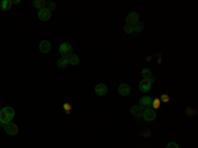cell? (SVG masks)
Returning a JSON list of instances; mask_svg holds the SVG:
<instances>
[{
	"mask_svg": "<svg viewBox=\"0 0 198 148\" xmlns=\"http://www.w3.org/2000/svg\"><path fill=\"white\" fill-rule=\"evenodd\" d=\"M15 116V110L12 109V107H3L1 110H0V124L4 126L7 124V123L12 122V119H13Z\"/></svg>",
	"mask_w": 198,
	"mask_h": 148,
	"instance_id": "6da1fadb",
	"label": "cell"
},
{
	"mask_svg": "<svg viewBox=\"0 0 198 148\" xmlns=\"http://www.w3.org/2000/svg\"><path fill=\"white\" fill-rule=\"evenodd\" d=\"M60 53L62 57L65 58H69L70 56L73 54V46L69 44V42H62L60 45Z\"/></svg>",
	"mask_w": 198,
	"mask_h": 148,
	"instance_id": "7a4b0ae2",
	"label": "cell"
},
{
	"mask_svg": "<svg viewBox=\"0 0 198 148\" xmlns=\"http://www.w3.org/2000/svg\"><path fill=\"white\" fill-rule=\"evenodd\" d=\"M3 127H4L5 132H7L8 135H11V136H15V135L19 134V127H17V124H15V123H12V122L4 124Z\"/></svg>",
	"mask_w": 198,
	"mask_h": 148,
	"instance_id": "3957f363",
	"label": "cell"
},
{
	"mask_svg": "<svg viewBox=\"0 0 198 148\" xmlns=\"http://www.w3.org/2000/svg\"><path fill=\"white\" fill-rule=\"evenodd\" d=\"M143 119L145 122H153L156 119V111H153L152 109H145L143 112Z\"/></svg>",
	"mask_w": 198,
	"mask_h": 148,
	"instance_id": "277c9868",
	"label": "cell"
},
{
	"mask_svg": "<svg viewBox=\"0 0 198 148\" xmlns=\"http://www.w3.org/2000/svg\"><path fill=\"white\" fill-rule=\"evenodd\" d=\"M37 16H38V18H40L41 21H48V20H50V17H52V12H50L46 7H45V8L40 9Z\"/></svg>",
	"mask_w": 198,
	"mask_h": 148,
	"instance_id": "5b68a950",
	"label": "cell"
},
{
	"mask_svg": "<svg viewBox=\"0 0 198 148\" xmlns=\"http://www.w3.org/2000/svg\"><path fill=\"white\" fill-rule=\"evenodd\" d=\"M139 89H140V91H143V92L151 91V89H152V82L149 81V79H141V81L139 82Z\"/></svg>",
	"mask_w": 198,
	"mask_h": 148,
	"instance_id": "8992f818",
	"label": "cell"
},
{
	"mask_svg": "<svg viewBox=\"0 0 198 148\" xmlns=\"http://www.w3.org/2000/svg\"><path fill=\"white\" fill-rule=\"evenodd\" d=\"M118 92L121 95V97H127V95H130L131 92V86L128 83H120L118 87Z\"/></svg>",
	"mask_w": 198,
	"mask_h": 148,
	"instance_id": "52a82bcc",
	"label": "cell"
},
{
	"mask_svg": "<svg viewBox=\"0 0 198 148\" xmlns=\"http://www.w3.org/2000/svg\"><path fill=\"white\" fill-rule=\"evenodd\" d=\"M144 110L145 109H143L140 104H135V106L131 107V114H132V116H135V118H140V116H143Z\"/></svg>",
	"mask_w": 198,
	"mask_h": 148,
	"instance_id": "ba28073f",
	"label": "cell"
},
{
	"mask_svg": "<svg viewBox=\"0 0 198 148\" xmlns=\"http://www.w3.org/2000/svg\"><path fill=\"white\" fill-rule=\"evenodd\" d=\"M108 91V87L105 85V83H98V85L95 86V94L99 95V97H103V95H106Z\"/></svg>",
	"mask_w": 198,
	"mask_h": 148,
	"instance_id": "9c48e42d",
	"label": "cell"
},
{
	"mask_svg": "<svg viewBox=\"0 0 198 148\" xmlns=\"http://www.w3.org/2000/svg\"><path fill=\"white\" fill-rule=\"evenodd\" d=\"M126 21H127V24H130V25H133L135 23L139 21V13H136V12H130L126 17Z\"/></svg>",
	"mask_w": 198,
	"mask_h": 148,
	"instance_id": "30bf717a",
	"label": "cell"
},
{
	"mask_svg": "<svg viewBox=\"0 0 198 148\" xmlns=\"http://www.w3.org/2000/svg\"><path fill=\"white\" fill-rule=\"evenodd\" d=\"M38 48H40V50H41L42 53H49L50 49H52V45H50V42L48 41V40H42V41L40 42Z\"/></svg>",
	"mask_w": 198,
	"mask_h": 148,
	"instance_id": "8fae6325",
	"label": "cell"
},
{
	"mask_svg": "<svg viewBox=\"0 0 198 148\" xmlns=\"http://www.w3.org/2000/svg\"><path fill=\"white\" fill-rule=\"evenodd\" d=\"M140 106H141L143 109H151V106H152V98H149L148 95L141 97V99H140Z\"/></svg>",
	"mask_w": 198,
	"mask_h": 148,
	"instance_id": "7c38bea8",
	"label": "cell"
},
{
	"mask_svg": "<svg viewBox=\"0 0 198 148\" xmlns=\"http://www.w3.org/2000/svg\"><path fill=\"white\" fill-rule=\"evenodd\" d=\"M33 7L40 11V9L46 7V1H45V0H35V1H33Z\"/></svg>",
	"mask_w": 198,
	"mask_h": 148,
	"instance_id": "4fadbf2b",
	"label": "cell"
},
{
	"mask_svg": "<svg viewBox=\"0 0 198 148\" xmlns=\"http://www.w3.org/2000/svg\"><path fill=\"white\" fill-rule=\"evenodd\" d=\"M57 66H58V67H68L69 66L68 58H65V57L58 58V60H57Z\"/></svg>",
	"mask_w": 198,
	"mask_h": 148,
	"instance_id": "5bb4252c",
	"label": "cell"
},
{
	"mask_svg": "<svg viewBox=\"0 0 198 148\" xmlns=\"http://www.w3.org/2000/svg\"><path fill=\"white\" fill-rule=\"evenodd\" d=\"M68 61H69V65H74V66H75V65L79 64V57H78L77 54L73 53V54L68 58Z\"/></svg>",
	"mask_w": 198,
	"mask_h": 148,
	"instance_id": "9a60e30c",
	"label": "cell"
},
{
	"mask_svg": "<svg viewBox=\"0 0 198 148\" xmlns=\"http://www.w3.org/2000/svg\"><path fill=\"white\" fill-rule=\"evenodd\" d=\"M0 7H1L3 11H10V9L12 8V3H11V0H3L1 4H0Z\"/></svg>",
	"mask_w": 198,
	"mask_h": 148,
	"instance_id": "2e32d148",
	"label": "cell"
},
{
	"mask_svg": "<svg viewBox=\"0 0 198 148\" xmlns=\"http://www.w3.org/2000/svg\"><path fill=\"white\" fill-rule=\"evenodd\" d=\"M141 75H143V79H149L152 77V72L151 69H148V67H145V69L141 70Z\"/></svg>",
	"mask_w": 198,
	"mask_h": 148,
	"instance_id": "e0dca14e",
	"label": "cell"
},
{
	"mask_svg": "<svg viewBox=\"0 0 198 148\" xmlns=\"http://www.w3.org/2000/svg\"><path fill=\"white\" fill-rule=\"evenodd\" d=\"M133 32H141V30L143 29H144V25H143V23H141V21H138V23H135V24H133Z\"/></svg>",
	"mask_w": 198,
	"mask_h": 148,
	"instance_id": "ac0fdd59",
	"label": "cell"
},
{
	"mask_svg": "<svg viewBox=\"0 0 198 148\" xmlns=\"http://www.w3.org/2000/svg\"><path fill=\"white\" fill-rule=\"evenodd\" d=\"M124 32H126L127 35H132V33H133V27L130 25V24H126V27H124Z\"/></svg>",
	"mask_w": 198,
	"mask_h": 148,
	"instance_id": "d6986e66",
	"label": "cell"
},
{
	"mask_svg": "<svg viewBox=\"0 0 198 148\" xmlns=\"http://www.w3.org/2000/svg\"><path fill=\"white\" fill-rule=\"evenodd\" d=\"M46 8H48V9H49V11L52 12V11H53L54 8H56V4H54L53 1H49V3L46 1Z\"/></svg>",
	"mask_w": 198,
	"mask_h": 148,
	"instance_id": "ffe728a7",
	"label": "cell"
},
{
	"mask_svg": "<svg viewBox=\"0 0 198 148\" xmlns=\"http://www.w3.org/2000/svg\"><path fill=\"white\" fill-rule=\"evenodd\" d=\"M160 104H161V101H160V99H155V101H152V106H153L155 109H158V107H160Z\"/></svg>",
	"mask_w": 198,
	"mask_h": 148,
	"instance_id": "44dd1931",
	"label": "cell"
},
{
	"mask_svg": "<svg viewBox=\"0 0 198 148\" xmlns=\"http://www.w3.org/2000/svg\"><path fill=\"white\" fill-rule=\"evenodd\" d=\"M166 148H180V147H178L177 143H174V141H170V143H168Z\"/></svg>",
	"mask_w": 198,
	"mask_h": 148,
	"instance_id": "7402d4cb",
	"label": "cell"
},
{
	"mask_svg": "<svg viewBox=\"0 0 198 148\" xmlns=\"http://www.w3.org/2000/svg\"><path fill=\"white\" fill-rule=\"evenodd\" d=\"M161 99H163L164 102H169V97L166 94H163V95H161Z\"/></svg>",
	"mask_w": 198,
	"mask_h": 148,
	"instance_id": "603a6c76",
	"label": "cell"
},
{
	"mask_svg": "<svg viewBox=\"0 0 198 148\" xmlns=\"http://www.w3.org/2000/svg\"><path fill=\"white\" fill-rule=\"evenodd\" d=\"M11 3H12V5H13V4H19L20 0H11Z\"/></svg>",
	"mask_w": 198,
	"mask_h": 148,
	"instance_id": "cb8c5ba5",
	"label": "cell"
}]
</instances>
